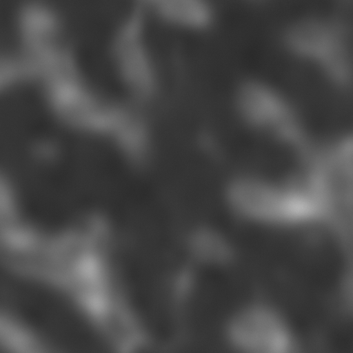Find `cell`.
<instances>
[{
	"instance_id": "obj_1",
	"label": "cell",
	"mask_w": 353,
	"mask_h": 353,
	"mask_svg": "<svg viewBox=\"0 0 353 353\" xmlns=\"http://www.w3.org/2000/svg\"><path fill=\"white\" fill-rule=\"evenodd\" d=\"M229 345L240 352L274 353L285 346L282 321L271 306L253 301L236 310L225 328Z\"/></svg>"
},
{
	"instance_id": "obj_2",
	"label": "cell",
	"mask_w": 353,
	"mask_h": 353,
	"mask_svg": "<svg viewBox=\"0 0 353 353\" xmlns=\"http://www.w3.org/2000/svg\"><path fill=\"white\" fill-rule=\"evenodd\" d=\"M26 87L6 94L1 123L6 153L23 150L48 135V118L41 99Z\"/></svg>"
},
{
	"instance_id": "obj_3",
	"label": "cell",
	"mask_w": 353,
	"mask_h": 353,
	"mask_svg": "<svg viewBox=\"0 0 353 353\" xmlns=\"http://www.w3.org/2000/svg\"><path fill=\"white\" fill-rule=\"evenodd\" d=\"M239 103L245 120L271 135L284 129L296 116L276 94L259 84L245 85L240 92Z\"/></svg>"
},
{
	"instance_id": "obj_4",
	"label": "cell",
	"mask_w": 353,
	"mask_h": 353,
	"mask_svg": "<svg viewBox=\"0 0 353 353\" xmlns=\"http://www.w3.org/2000/svg\"><path fill=\"white\" fill-rule=\"evenodd\" d=\"M172 7L199 18L205 14L222 0H164Z\"/></svg>"
}]
</instances>
